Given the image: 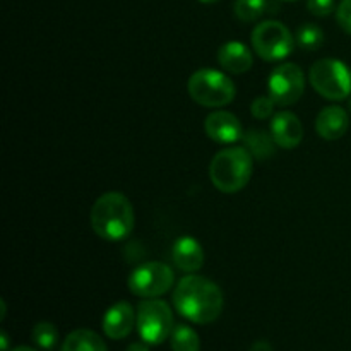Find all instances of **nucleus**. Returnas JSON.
Returning <instances> with one entry per match:
<instances>
[{"instance_id": "16", "label": "nucleus", "mask_w": 351, "mask_h": 351, "mask_svg": "<svg viewBox=\"0 0 351 351\" xmlns=\"http://www.w3.org/2000/svg\"><path fill=\"white\" fill-rule=\"evenodd\" d=\"M60 351H108L106 343L91 329H75L64 339Z\"/></svg>"}, {"instance_id": "2", "label": "nucleus", "mask_w": 351, "mask_h": 351, "mask_svg": "<svg viewBox=\"0 0 351 351\" xmlns=\"http://www.w3.org/2000/svg\"><path fill=\"white\" fill-rule=\"evenodd\" d=\"M136 225L134 206L120 192H106L91 208V228L106 242H120L132 233Z\"/></svg>"}, {"instance_id": "23", "label": "nucleus", "mask_w": 351, "mask_h": 351, "mask_svg": "<svg viewBox=\"0 0 351 351\" xmlns=\"http://www.w3.org/2000/svg\"><path fill=\"white\" fill-rule=\"evenodd\" d=\"M336 19L339 27L351 36V0H341L336 9Z\"/></svg>"}, {"instance_id": "24", "label": "nucleus", "mask_w": 351, "mask_h": 351, "mask_svg": "<svg viewBox=\"0 0 351 351\" xmlns=\"http://www.w3.org/2000/svg\"><path fill=\"white\" fill-rule=\"evenodd\" d=\"M307 9L317 17H326L335 10V0H307Z\"/></svg>"}, {"instance_id": "5", "label": "nucleus", "mask_w": 351, "mask_h": 351, "mask_svg": "<svg viewBox=\"0 0 351 351\" xmlns=\"http://www.w3.org/2000/svg\"><path fill=\"white\" fill-rule=\"evenodd\" d=\"M312 88L326 99L341 101L351 96V71L338 58H321L308 72Z\"/></svg>"}, {"instance_id": "17", "label": "nucleus", "mask_w": 351, "mask_h": 351, "mask_svg": "<svg viewBox=\"0 0 351 351\" xmlns=\"http://www.w3.org/2000/svg\"><path fill=\"white\" fill-rule=\"evenodd\" d=\"M243 141H245V147L249 149V153L256 160H269L274 154L276 143H274L271 132H266V130L261 129H250L247 132H243Z\"/></svg>"}, {"instance_id": "19", "label": "nucleus", "mask_w": 351, "mask_h": 351, "mask_svg": "<svg viewBox=\"0 0 351 351\" xmlns=\"http://www.w3.org/2000/svg\"><path fill=\"white\" fill-rule=\"evenodd\" d=\"M295 41L300 48L305 51H315L322 47L324 43V31L314 23H305L302 24L295 34Z\"/></svg>"}, {"instance_id": "6", "label": "nucleus", "mask_w": 351, "mask_h": 351, "mask_svg": "<svg viewBox=\"0 0 351 351\" xmlns=\"http://www.w3.org/2000/svg\"><path fill=\"white\" fill-rule=\"evenodd\" d=\"M173 312L160 298H144L137 307V331L144 343L158 346L173 332Z\"/></svg>"}, {"instance_id": "10", "label": "nucleus", "mask_w": 351, "mask_h": 351, "mask_svg": "<svg viewBox=\"0 0 351 351\" xmlns=\"http://www.w3.org/2000/svg\"><path fill=\"white\" fill-rule=\"evenodd\" d=\"M204 130L206 136L218 144H233L243 139L242 122L226 110H218L206 117Z\"/></svg>"}, {"instance_id": "18", "label": "nucleus", "mask_w": 351, "mask_h": 351, "mask_svg": "<svg viewBox=\"0 0 351 351\" xmlns=\"http://www.w3.org/2000/svg\"><path fill=\"white\" fill-rule=\"evenodd\" d=\"M170 345L173 351H201V339L197 332L185 324L175 326L170 336Z\"/></svg>"}, {"instance_id": "4", "label": "nucleus", "mask_w": 351, "mask_h": 351, "mask_svg": "<svg viewBox=\"0 0 351 351\" xmlns=\"http://www.w3.org/2000/svg\"><path fill=\"white\" fill-rule=\"evenodd\" d=\"M187 93L204 108H221L235 99L237 88L232 79L215 69H201L189 77Z\"/></svg>"}, {"instance_id": "26", "label": "nucleus", "mask_w": 351, "mask_h": 351, "mask_svg": "<svg viewBox=\"0 0 351 351\" xmlns=\"http://www.w3.org/2000/svg\"><path fill=\"white\" fill-rule=\"evenodd\" d=\"M125 351H149V345L147 343H132L127 346Z\"/></svg>"}, {"instance_id": "28", "label": "nucleus", "mask_w": 351, "mask_h": 351, "mask_svg": "<svg viewBox=\"0 0 351 351\" xmlns=\"http://www.w3.org/2000/svg\"><path fill=\"white\" fill-rule=\"evenodd\" d=\"M10 351H36L34 348H29V346H17V348L10 350Z\"/></svg>"}, {"instance_id": "3", "label": "nucleus", "mask_w": 351, "mask_h": 351, "mask_svg": "<svg viewBox=\"0 0 351 351\" xmlns=\"http://www.w3.org/2000/svg\"><path fill=\"white\" fill-rule=\"evenodd\" d=\"M254 156L243 146L225 147L215 154L209 165V178L223 194H237L250 182Z\"/></svg>"}, {"instance_id": "20", "label": "nucleus", "mask_w": 351, "mask_h": 351, "mask_svg": "<svg viewBox=\"0 0 351 351\" xmlns=\"http://www.w3.org/2000/svg\"><path fill=\"white\" fill-rule=\"evenodd\" d=\"M267 10V0H235L233 14L242 23H254Z\"/></svg>"}, {"instance_id": "27", "label": "nucleus", "mask_w": 351, "mask_h": 351, "mask_svg": "<svg viewBox=\"0 0 351 351\" xmlns=\"http://www.w3.org/2000/svg\"><path fill=\"white\" fill-rule=\"evenodd\" d=\"M0 341H2V351H9V338H7V332L2 331L0 332Z\"/></svg>"}, {"instance_id": "30", "label": "nucleus", "mask_w": 351, "mask_h": 351, "mask_svg": "<svg viewBox=\"0 0 351 351\" xmlns=\"http://www.w3.org/2000/svg\"><path fill=\"white\" fill-rule=\"evenodd\" d=\"M199 2H202V3H216V2H219V0H199Z\"/></svg>"}, {"instance_id": "32", "label": "nucleus", "mask_w": 351, "mask_h": 351, "mask_svg": "<svg viewBox=\"0 0 351 351\" xmlns=\"http://www.w3.org/2000/svg\"><path fill=\"white\" fill-rule=\"evenodd\" d=\"M348 106H350V112H351V96H350V103H348Z\"/></svg>"}, {"instance_id": "7", "label": "nucleus", "mask_w": 351, "mask_h": 351, "mask_svg": "<svg viewBox=\"0 0 351 351\" xmlns=\"http://www.w3.org/2000/svg\"><path fill=\"white\" fill-rule=\"evenodd\" d=\"M295 36L280 21H264L252 31V48L263 60L278 62L293 53Z\"/></svg>"}, {"instance_id": "29", "label": "nucleus", "mask_w": 351, "mask_h": 351, "mask_svg": "<svg viewBox=\"0 0 351 351\" xmlns=\"http://www.w3.org/2000/svg\"><path fill=\"white\" fill-rule=\"evenodd\" d=\"M0 305H2V315H0V319L5 317V312H7V307H5V302H0Z\"/></svg>"}, {"instance_id": "9", "label": "nucleus", "mask_w": 351, "mask_h": 351, "mask_svg": "<svg viewBox=\"0 0 351 351\" xmlns=\"http://www.w3.org/2000/svg\"><path fill=\"white\" fill-rule=\"evenodd\" d=\"M305 89L304 71L297 64H281L271 72L267 93L276 106H291L302 98Z\"/></svg>"}, {"instance_id": "22", "label": "nucleus", "mask_w": 351, "mask_h": 351, "mask_svg": "<svg viewBox=\"0 0 351 351\" xmlns=\"http://www.w3.org/2000/svg\"><path fill=\"white\" fill-rule=\"evenodd\" d=\"M274 106L276 103L273 101L269 95L267 96H259L252 101L250 105V112H252V117L257 120H267V119H273V113H274Z\"/></svg>"}, {"instance_id": "25", "label": "nucleus", "mask_w": 351, "mask_h": 351, "mask_svg": "<svg viewBox=\"0 0 351 351\" xmlns=\"http://www.w3.org/2000/svg\"><path fill=\"white\" fill-rule=\"evenodd\" d=\"M250 351H273V348H271V345L267 341H256Z\"/></svg>"}, {"instance_id": "21", "label": "nucleus", "mask_w": 351, "mask_h": 351, "mask_svg": "<svg viewBox=\"0 0 351 351\" xmlns=\"http://www.w3.org/2000/svg\"><path fill=\"white\" fill-rule=\"evenodd\" d=\"M33 341L38 348L45 351H53L58 343V331L51 322H38L33 328Z\"/></svg>"}, {"instance_id": "12", "label": "nucleus", "mask_w": 351, "mask_h": 351, "mask_svg": "<svg viewBox=\"0 0 351 351\" xmlns=\"http://www.w3.org/2000/svg\"><path fill=\"white\" fill-rule=\"evenodd\" d=\"M134 326H137V314L129 302H117L103 317V331L115 341L127 338L132 332Z\"/></svg>"}, {"instance_id": "8", "label": "nucleus", "mask_w": 351, "mask_h": 351, "mask_svg": "<svg viewBox=\"0 0 351 351\" xmlns=\"http://www.w3.org/2000/svg\"><path fill=\"white\" fill-rule=\"evenodd\" d=\"M130 293L141 298H158L170 291L175 283V273L168 264L151 261L137 266L129 276Z\"/></svg>"}, {"instance_id": "14", "label": "nucleus", "mask_w": 351, "mask_h": 351, "mask_svg": "<svg viewBox=\"0 0 351 351\" xmlns=\"http://www.w3.org/2000/svg\"><path fill=\"white\" fill-rule=\"evenodd\" d=\"M175 266L180 271L189 274H194L204 266L206 254L201 243L194 237H182L175 242L173 250H171Z\"/></svg>"}, {"instance_id": "31", "label": "nucleus", "mask_w": 351, "mask_h": 351, "mask_svg": "<svg viewBox=\"0 0 351 351\" xmlns=\"http://www.w3.org/2000/svg\"><path fill=\"white\" fill-rule=\"evenodd\" d=\"M278 2H291V0H278Z\"/></svg>"}, {"instance_id": "11", "label": "nucleus", "mask_w": 351, "mask_h": 351, "mask_svg": "<svg viewBox=\"0 0 351 351\" xmlns=\"http://www.w3.org/2000/svg\"><path fill=\"white\" fill-rule=\"evenodd\" d=\"M269 132L276 146L281 149H295L304 139V125L300 119L288 110L274 113L271 119Z\"/></svg>"}, {"instance_id": "13", "label": "nucleus", "mask_w": 351, "mask_h": 351, "mask_svg": "<svg viewBox=\"0 0 351 351\" xmlns=\"http://www.w3.org/2000/svg\"><path fill=\"white\" fill-rule=\"evenodd\" d=\"M350 117L343 106L332 105L321 110L315 120V130L326 141H338L348 132Z\"/></svg>"}, {"instance_id": "15", "label": "nucleus", "mask_w": 351, "mask_h": 351, "mask_svg": "<svg viewBox=\"0 0 351 351\" xmlns=\"http://www.w3.org/2000/svg\"><path fill=\"white\" fill-rule=\"evenodd\" d=\"M218 62L230 74H245L254 65V57L249 48L240 41H228L218 50Z\"/></svg>"}, {"instance_id": "1", "label": "nucleus", "mask_w": 351, "mask_h": 351, "mask_svg": "<svg viewBox=\"0 0 351 351\" xmlns=\"http://www.w3.org/2000/svg\"><path fill=\"white\" fill-rule=\"evenodd\" d=\"M173 305L182 317L194 324H211L221 315L223 291L215 281L189 274L175 288Z\"/></svg>"}]
</instances>
